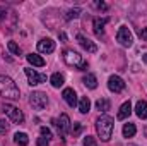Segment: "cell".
<instances>
[{"instance_id": "5bb4252c", "label": "cell", "mask_w": 147, "mask_h": 146, "mask_svg": "<svg viewBox=\"0 0 147 146\" xmlns=\"http://www.w3.org/2000/svg\"><path fill=\"white\" fill-rule=\"evenodd\" d=\"M108 23V19H101V17H94V33L98 36H103L105 35V24Z\"/></svg>"}, {"instance_id": "f1b7e54d", "label": "cell", "mask_w": 147, "mask_h": 146, "mask_svg": "<svg viewBox=\"0 0 147 146\" xmlns=\"http://www.w3.org/2000/svg\"><path fill=\"white\" fill-rule=\"evenodd\" d=\"M7 131H9V124L5 120H0V136H3Z\"/></svg>"}, {"instance_id": "44dd1931", "label": "cell", "mask_w": 147, "mask_h": 146, "mask_svg": "<svg viewBox=\"0 0 147 146\" xmlns=\"http://www.w3.org/2000/svg\"><path fill=\"white\" fill-rule=\"evenodd\" d=\"M50 83H51V86H53V88H60V86H63V76H62L60 72L51 74Z\"/></svg>"}, {"instance_id": "277c9868", "label": "cell", "mask_w": 147, "mask_h": 146, "mask_svg": "<svg viewBox=\"0 0 147 146\" xmlns=\"http://www.w3.org/2000/svg\"><path fill=\"white\" fill-rule=\"evenodd\" d=\"M29 103H31L33 108L43 110L48 105V96H46L43 91H33V93L29 95Z\"/></svg>"}, {"instance_id": "d6986e66", "label": "cell", "mask_w": 147, "mask_h": 146, "mask_svg": "<svg viewBox=\"0 0 147 146\" xmlns=\"http://www.w3.org/2000/svg\"><path fill=\"white\" fill-rule=\"evenodd\" d=\"M82 83H84L89 89H96V88H98V79H96L94 74H87V76H84Z\"/></svg>"}, {"instance_id": "d6a6232c", "label": "cell", "mask_w": 147, "mask_h": 146, "mask_svg": "<svg viewBox=\"0 0 147 146\" xmlns=\"http://www.w3.org/2000/svg\"><path fill=\"white\" fill-rule=\"evenodd\" d=\"M144 62H146V64H147V53H146V55H144Z\"/></svg>"}, {"instance_id": "7c38bea8", "label": "cell", "mask_w": 147, "mask_h": 146, "mask_svg": "<svg viewBox=\"0 0 147 146\" xmlns=\"http://www.w3.org/2000/svg\"><path fill=\"white\" fill-rule=\"evenodd\" d=\"M62 96H63V100H65V103L69 105V107H75L77 105V95H75V91H74L72 88H65L63 89V93H62Z\"/></svg>"}, {"instance_id": "7a4b0ae2", "label": "cell", "mask_w": 147, "mask_h": 146, "mask_svg": "<svg viewBox=\"0 0 147 146\" xmlns=\"http://www.w3.org/2000/svg\"><path fill=\"white\" fill-rule=\"evenodd\" d=\"M113 127H115V120L108 115H101L96 120V131H98V134H99V138L103 141H110L111 139Z\"/></svg>"}, {"instance_id": "1f68e13d", "label": "cell", "mask_w": 147, "mask_h": 146, "mask_svg": "<svg viewBox=\"0 0 147 146\" xmlns=\"http://www.w3.org/2000/svg\"><path fill=\"white\" fill-rule=\"evenodd\" d=\"M96 7H98V9H101V10H106V9H108V5H106V3H103V2H98V3H96Z\"/></svg>"}, {"instance_id": "e0dca14e", "label": "cell", "mask_w": 147, "mask_h": 146, "mask_svg": "<svg viewBox=\"0 0 147 146\" xmlns=\"http://www.w3.org/2000/svg\"><path fill=\"white\" fill-rule=\"evenodd\" d=\"M26 59H28V62H29L31 65H34V67H43V65H45V59H43L41 55H38V53H29V55H26Z\"/></svg>"}, {"instance_id": "4dcf8cb0", "label": "cell", "mask_w": 147, "mask_h": 146, "mask_svg": "<svg viewBox=\"0 0 147 146\" xmlns=\"http://www.w3.org/2000/svg\"><path fill=\"white\" fill-rule=\"evenodd\" d=\"M139 36L142 38L144 41H147V28H144V29H140V31H139Z\"/></svg>"}, {"instance_id": "8fae6325", "label": "cell", "mask_w": 147, "mask_h": 146, "mask_svg": "<svg viewBox=\"0 0 147 146\" xmlns=\"http://www.w3.org/2000/svg\"><path fill=\"white\" fill-rule=\"evenodd\" d=\"M77 40H79V43H80V46L86 50V52H89V53H96L98 52V46L89 40V38H86V36H82V35H79L77 36Z\"/></svg>"}, {"instance_id": "83f0119b", "label": "cell", "mask_w": 147, "mask_h": 146, "mask_svg": "<svg viewBox=\"0 0 147 146\" xmlns=\"http://www.w3.org/2000/svg\"><path fill=\"white\" fill-rule=\"evenodd\" d=\"M41 136L46 138V139L50 141V139H51V131H50L48 127H41Z\"/></svg>"}, {"instance_id": "7402d4cb", "label": "cell", "mask_w": 147, "mask_h": 146, "mask_svg": "<svg viewBox=\"0 0 147 146\" xmlns=\"http://www.w3.org/2000/svg\"><path fill=\"white\" fill-rule=\"evenodd\" d=\"M135 132H137V127H135V124H125L123 126V136L125 138H134L135 136Z\"/></svg>"}, {"instance_id": "d4e9b609", "label": "cell", "mask_w": 147, "mask_h": 146, "mask_svg": "<svg viewBox=\"0 0 147 146\" xmlns=\"http://www.w3.org/2000/svg\"><path fill=\"white\" fill-rule=\"evenodd\" d=\"M84 146H98V141L92 136H86L84 138Z\"/></svg>"}, {"instance_id": "ffe728a7", "label": "cell", "mask_w": 147, "mask_h": 146, "mask_svg": "<svg viewBox=\"0 0 147 146\" xmlns=\"http://www.w3.org/2000/svg\"><path fill=\"white\" fill-rule=\"evenodd\" d=\"M77 105H79L80 113H87L89 108H91V100H89V96H82V98H80V102H79Z\"/></svg>"}, {"instance_id": "ac0fdd59", "label": "cell", "mask_w": 147, "mask_h": 146, "mask_svg": "<svg viewBox=\"0 0 147 146\" xmlns=\"http://www.w3.org/2000/svg\"><path fill=\"white\" fill-rule=\"evenodd\" d=\"M14 143L19 146H28L29 145V138L26 132H16L14 134Z\"/></svg>"}, {"instance_id": "3957f363", "label": "cell", "mask_w": 147, "mask_h": 146, "mask_svg": "<svg viewBox=\"0 0 147 146\" xmlns=\"http://www.w3.org/2000/svg\"><path fill=\"white\" fill-rule=\"evenodd\" d=\"M63 60L69 67L79 69V71H87V62L82 59V55H79L74 50H65L63 52Z\"/></svg>"}, {"instance_id": "f546056e", "label": "cell", "mask_w": 147, "mask_h": 146, "mask_svg": "<svg viewBox=\"0 0 147 146\" xmlns=\"http://www.w3.org/2000/svg\"><path fill=\"white\" fill-rule=\"evenodd\" d=\"M36 146H50V143H48V139L46 138H38V141H36Z\"/></svg>"}, {"instance_id": "5b68a950", "label": "cell", "mask_w": 147, "mask_h": 146, "mask_svg": "<svg viewBox=\"0 0 147 146\" xmlns=\"http://www.w3.org/2000/svg\"><path fill=\"white\" fill-rule=\"evenodd\" d=\"M2 110H3L5 115H9V119H10L12 122H16V124H22V122H24V113L17 108V107L5 103V105L2 107Z\"/></svg>"}, {"instance_id": "cb8c5ba5", "label": "cell", "mask_w": 147, "mask_h": 146, "mask_svg": "<svg viewBox=\"0 0 147 146\" xmlns=\"http://www.w3.org/2000/svg\"><path fill=\"white\" fill-rule=\"evenodd\" d=\"M7 48H9V52H10V53H14V55H21V53H22L21 46H19L16 41H9V43H7Z\"/></svg>"}, {"instance_id": "836d02e7", "label": "cell", "mask_w": 147, "mask_h": 146, "mask_svg": "<svg viewBox=\"0 0 147 146\" xmlns=\"http://www.w3.org/2000/svg\"><path fill=\"white\" fill-rule=\"evenodd\" d=\"M128 146H137V145H128Z\"/></svg>"}, {"instance_id": "9c48e42d", "label": "cell", "mask_w": 147, "mask_h": 146, "mask_svg": "<svg viewBox=\"0 0 147 146\" xmlns=\"http://www.w3.org/2000/svg\"><path fill=\"white\" fill-rule=\"evenodd\" d=\"M26 76H28V81H29L31 86H36V84H41V83L46 81V76H45V74H38L36 71L31 69V67L26 69Z\"/></svg>"}, {"instance_id": "8992f818", "label": "cell", "mask_w": 147, "mask_h": 146, "mask_svg": "<svg viewBox=\"0 0 147 146\" xmlns=\"http://www.w3.org/2000/svg\"><path fill=\"white\" fill-rule=\"evenodd\" d=\"M53 124H55V127H57V131H58V136H65L67 132H69V129H70V119H69V115L67 113H62L60 115V119H53L51 120Z\"/></svg>"}, {"instance_id": "2e32d148", "label": "cell", "mask_w": 147, "mask_h": 146, "mask_svg": "<svg viewBox=\"0 0 147 146\" xmlns=\"http://www.w3.org/2000/svg\"><path fill=\"white\" fill-rule=\"evenodd\" d=\"M9 17L14 19V17H17V16H16L14 10H10V9H7V7H0V24L5 26V23H7Z\"/></svg>"}, {"instance_id": "ba28073f", "label": "cell", "mask_w": 147, "mask_h": 146, "mask_svg": "<svg viewBox=\"0 0 147 146\" xmlns=\"http://www.w3.org/2000/svg\"><path fill=\"white\" fill-rule=\"evenodd\" d=\"M108 88L113 93H121L125 89V81L120 76H111L110 79H108Z\"/></svg>"}, {"instance_id": "4316f807", "label": "cell", "mask_w": 147, "mask_h": 146, "mask_svg": "<svg viewBox=\"0 0 147 146\" xmlns=\"http://www.w3.org/2000/svg\"><path fill=\"white\" fill-rule=\"evenodd\" d=\"M79 14H80V9L69 10V14H67V19H75V17H79Z\"/></svg>"}, {"instance_id": "6da1fadb", "label": "cell", "mask_w": 147, "mask_h": 146, "mask_svg": "<svg viewBox=\"0 0 147 146\" xmlns=\"http://www.w3.org/2000/svg\"><path fill=\"white\" fill-rule=\"evenodd\" d=\"M0 96L7 98V100H19V96H21L17 84L7 76H0Z\"/></svg>"}, {"instance_id": "30bf717a", "label": "cell", "mask_w": 147, "mask_h": 146, "mask_svg": "<svg viewBox=\"0 0 147 146\" xmlns=\"http://www.w3.org/2000/svg\"><path fill=\"white\" fill-rule=\"evenodd\" d=\"M38 52L41 53H53L55 52V41L50 38H43L38 41Z\"/></svg>"}, {"instance_id": "52a82bcc", "label": "cell", "mask_w": 147, "mask_h": 146, "mask_svg": "<svg viewBox=\"0 0 147 146\" xmlns=\"http://www.w3.org/2000/svg\"><path fill=\"white\" fill-rule=\"evenodd\" d=\"M116 41H118L120 45H123V46H132L134 36H132V33H130V29H128L127 26H121V28L118 29V33H116Z\"/></svg>"}, {"instance_id": "4fadbf2b", "label": "cell", "mask_w": 147, "mask_h": 146, "mask_svg": "<svg viewBox=\"0 0 147 146\" xmlns=\"http://www.w3.org/2000/svg\"><path fill=\"white\" fill-rule=\"evenodd\" d=\"M130 113H132V105H130V102H125V103L120 107V110H118L116 119H118V120H125V119L130 117Z\"/></svg>"}, {"instance_id": "484cf974", "label": "cell", "mask_w": 147, "mask_h": 146, "mask_svg": "<svg viewBox=\"0 0 147 146\" xmlns=\"http://www.w3.org/2000/svg\"><path fill=\"white\" fill-rule=\"evenodd\" d=\"M82 132V124H79V122H75L72 127V134L74 136H77V134H80Z\"/></svg>"}, {"instance_id": "603a6c76", "label": "cell", "mask_w": 147, "mask_h": 146, "mask_svg": "<svg viewBox=\"0 0 147 146\" xmlns=\"http://www.w3.org/2000/svg\"><path fill=\"white\" fill-rule=\"evenodd\" d=\"M110 107H111V103H110L108 98H99V100L96 102V108L99 110V112H108Z\"/></svg>"}, {"instance_id": "9a60e30c", "label": "cell", "mask_w": 147, "mask_h": 146, "mask_svg": "<svg viewBox=\"0 0 147 146\" xmlns=\"http://www.w3.org/2000/svg\"><path fill=\"white\" fill-rule=\"evenodd\" d=\"M135 113H137V117L139 119H147V102L144 100H139L137 102V105H135Z\"/></svg>"}]
</instances>
